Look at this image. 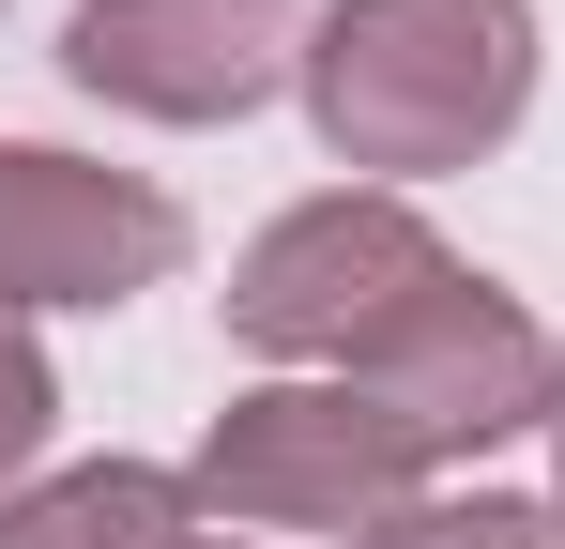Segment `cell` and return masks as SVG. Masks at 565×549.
<instances>
[{"label":"cell","mask_w":565,"mask_h":549,"mask_svg":"<svg viewBox=\"0 0 565 549\" xmlns=\"http://www.w3.org/2000/svg\"><path fill=\"white\" fill-rule=\"evenodd\" d=\"M306 122L352 183H444L535 107V0H321Z\"/></svg>","instance_id":"1"},{"label":"cell","mask_w":565,"mask_h":549,"mask_svg":"<svg viewBox=\"0 0 565 549\" xmlns=\"http://www.w3.org/2000/svg\"><path fill=\"white\" fill-rule=\"evenodd\" d=\"M444 274H459L444 229H428L397 183H337V198H290L276 229L230 260V336L276 352V366H306V381H352Z\"/></svg>","instance_id":"2"},{"label":"cell","mask_w":565,"mask_h":549,"mask_svg":"<svg viewBox=\"0 0 565 549\" xmlns=\"http://www.w3.org/2000/svg\"><path fill=\"white\" fill-rule=\"evenodd\" d=\"M184 504L214 535H352L367 549L397 504H428V443L382 412L367 381H260L214 412Z\"/></svg>","instance_id":"3"},{"label":"cell","mask_w":565,"mask_h":549,"mask_svg":"<svg viewBox=\"0 0 565 549\" xmlns=\"http://www.w3.org/2000/svg\"><path fill=\"white\" fill-rule=\"evenodd\" d=\"M321 0H77L62 77L122 122H245L260 92L306 77Z\"/></svg>","instance_id":"4"},{"label":"cell","mask_w":565,"mask_h":549,"mask_svg":"<svg viewBox=\"0 0 565 549\" xmlns=\"http://www.w3.org/2000/svg\"><path fill=\"white\" fill-rule=\"evenodd\" d=\"M184 274V198L93 153H31L0 138V305H138Z\"/></svg>","instance_id":"5"},{"label":"cell","mask_w":565,"mask_h":549,"mask_svg":"<svg viewBox=\"0 0 565 549\" xmlns=\"http://www.w3.org/2000/svg\"><path fill=\"white\" fill-rule=\"evenodd\" d=\"M352 381L428 443V473L473 458V443H504V428H551V336H535L489 274H444V290H428V305H413Z\"/></svg>","instance_id":"6"},{"label":"cell","mask_w":565,"mask_h":549,"mask_svg":"<svg viewBox=\"0 0 565 549\" xmlns=\"http://www.w3.org/2000/svg\"><path fill=\"white\" fill-rule=\"evenodd\" d=\"M0 549H214L184 504V473H153V458H77V473H46L15 519H0Z\"/></svg>","instance_id":"7"},{"label":"cell","mask_w":565,"mask_h":549,"mask_svg":"<svg viewBox=\"0 0 565 549\" xmlns=\"http://www.w3.org/2000/svg\"><path fill=\"white\" fill-rule=\"evenodd\" d=\"M367 549H565V504H520V488H428V504H397Z\"/></svg>","instance_id":"8"},{"label":"cell","mask_w":565,"mask_h":549,"mask_svg":"<svg viewBox=\"0 0 565 549\" xmlns=\"http://www.w3.org/2000/svg\"><path fill=\"white\" fill-rule=\"evenodd\" d=\"M46 428H62V381H46V352H31V321L0 305V473H31Z\"/></svg>","instance_id":"9"},{"label":"cell","mask_w":565,"mask_h":549,"mask_svg":"<svg viewBox=\"0 0 565 549\" xmlns=\"http://www.w3.org/2000/svg\"><path fill=\"white\" fill-rule=\"evenodd\" d=\"M551 428H565V352H551Z\"/></svg>","instance_id":"10"},{"label":"cell","mask_w":565,"mask_h":549,"mask_svg":"<svg viewBox=\"0 0 565 549\" xmlns=\"http://www.w3.org/2000/svg\"><path fill=\"white\" fill-rule=\"evenodd\" d=\"M214 549H260V535H214Z\"/></svg>","instance_id":"11"}]
</instances>
